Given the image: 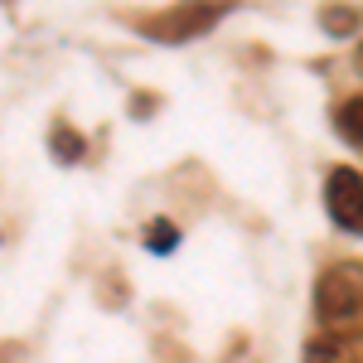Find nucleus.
Here are the masks:
<instances>
[{
    "mask_svg": "<svg viewBox=\"0 0 363 363\" xmlns=\"http://www.w3.org/2000/svg\"><path fill=\"white\" fill-rule=\"evenodd\" d=\"M306 363H359L349 339H335V335H320L306 344Z\"/></svg>",
    "mask_w": 363,
    "mask_h": 363,
    "instance_id": "nucleus-4",
    "label": "nucleus"
},
{
    "mask_svg": "<svg viewBox=\"0 0 363 363\" xmlns=\"http://www.w3.org/2000/svg\"><path fill=\"white\" fill-rule=\"evenodd\" d=\"M335 131L349 140V145H363V97H349L335 112Z\"/></svg>",
    "mask_w": 363,
    "mask_h": 363,
    "instance_id": "nucleus-5",
    "label": "nucleus"
},
{
    "mask_svg": "<svg viewBox=\"0 0 363 363\" xmlns=\"http://www.w3.org/2000/svg\"><path fill=\"white\" fill-rule=\"evenodd\" d=\"M218 20V10H174V15H165V20H150V34H160V39H184V34H199V29H208Z\"/></svg>",
    "mask_w": 363,
    "mask_h": 363,
    "instance_id": "nucleus-3",
    "label": "nucleus"
},
{
    "mask_svg": "<svg viewBox=\"0 0 363 363\" xmlns=\"http://www.w3.org/2000/svg\"><path fill=\"white\" fill-rule=\"evenodd\" d=\"M49 145H54V155L63 160V165H73V160H83V136H73L68 126H58L54 136H49Z\"/></svg>",
    "mask_w": 363,
    "mask_h": 363,
    "instance_id": "nucleus-6",
    "label": "nucleus"
},
{
    "mask_svg": "<svg viewBox=\"0 0 363 363\" xmlns=\"http://www.w3.org/2000/svg\"><path fill=\"white\" fill-rule=\"evenodd\" d=\"M179 242V233H174V223H165V218H155V223L145 228V247L150 252H169Z\"/></svg>",
    "mask_w": 363,
    "mask_h": 363,
    "instance_id": "nucleus-7",
    "label": "nucleus"
},
{
    "mask_svg": "<svg viewBox=\"0 0 363 363\" xmlns=\"http://www.w3.org/2000/svg\"><path fill=\"white\" fill-rule=\"evenodd\" d=\"M325 208L339 228L363 233V174L359 169H335L325 184Z\"/></svg>",
    "mask_w": 363,
    "mask_h": 363,
    "instance_id": "nucleus-2",
    "label": "nucleus"
},
{
    "mask_svg": "<svg viewBox=\"0 0 363 363\" xmlns=\"http://www.w3.org/2000/svg\"><path fill=\"white\" fill-rule=\"evenodd\" d=\"M315 315H320V330L335 339L363 335V267L359 262H339L315 281Z\"/></svg>",
    "mask_w": 363,
    "mask_h": 363,
    "instance_id": "nucleus-1",
    "label": "nucleus"
}]
</instances>
